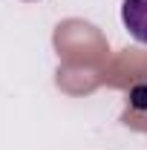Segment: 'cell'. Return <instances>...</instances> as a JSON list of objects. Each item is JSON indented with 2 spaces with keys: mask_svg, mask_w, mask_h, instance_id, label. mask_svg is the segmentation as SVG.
Returning a JSON list of instances; mask_svg holds the SVG:
<instances>
[{
  "mask_svg": "<svg viewBox=\"0 0 147 150\" xmlns=\"http://www.w3.org/2000/svg\"><path fill=\"white\" fill-rule=\"evenodd\" d=\"M121 23L133 40L147 43V0H124L121 3Z\"/></svg>",
  "mask_w": 147,
  "mask_h": 150,
  "instance_id": "obj_1",
  "label": "cell"
},
{
  "mask_svg": "<svg viewBox=\"0 0 147 150\" xmlns=\"http://www.w3.org/2000/svg\"><path fill=\"white\" fill-rule=\"evenodd\" d=\"M29 3H35V0H29Z\"/></svg>",
  "mask_w": 147,
  "mask_h": 150,
  "instance_id": "obj_2",
  "label": "cell"
}]
</instances>
